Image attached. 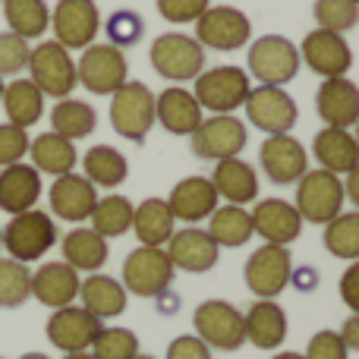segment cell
<instances>
[{
	"mask_svg": "<svg viewBox=\"0 0 359 359\" xmlns=\"http://www.w3.org/2000/svg\"><path fill=\"white\" fill-rule=\"evenodd\" d=\"M353 126H356V136H353V139H356V145H359V120H356V123H353Z\"/></svg>",
	"mask_w": 359,
	"mask_h": 359,
	"instance_id": "57",
	"label": "cell"
},
{
	"mask_svg": "<svg viewBox=\"0 0 359 359\" xmlns=\"http://www.w3.org/2000/svg\"><path fill=\"white\" fill-rule=\"evenodd\" d=\"M347 353L350 350L344 347L337 331H318V334H312L303 359H347Z\"/></svg>",
	"mask_w": 359,
	"mask_h": 359,
	"instance_id": "48",
	"label": "cell"
},
{
	"mask_svg": "<svg viewBox=\"0 0 359 359\" xmlns=\"http://www.w3.org/2000/svg\"><path fill=\"white\" fill-rule=\"evenodd\" d=\"M0 4H4V0H0Z\"/></svg>",
	"mask_w": 359,
	"mask_h": 359,
	"instance_id": "60",
	"label": "cell"
},
{
	"mask_svg": "<svg viewBox=\"0 0 359 359\" xmlns=\"http://www.w3.org/2000/svg\"><path fill=\"white\" fill-rule=\"evenodd\" d=\"M168 208L174 215V221L198 224L205 217H211V211L217 208V192L208 177H186L170 189Z\"/></svg>",
	"mask_w": 359,
	"mask_h": 359,
	"instance_id": "25",
	"label": "cell"
},
{
	"mask_svg": "<svg viewBox=\"0 0 359 359\" xmlns=\"http://www.w3.org/2000/svg\"><path fill=\"white\" fill-rule=\"evenodd\" d=\"M139 353V337L130 328H101L92 344L95 359H133Z\"/></svg>",
	"mask_w": 359,
	"mask_h": 359,
	"instance_id": "43",
	"label": "cell"
},
{
	"mask_svg": "<svg viewBox=\"0 0 359 359\" xmlns=\"http://www.w3.org/2000/svg\"><path fill=\"white\" fill-rule=\"evenodd\" d=\"M29 79L38 86V92L44 98H69L79 79H76V60L69 57V50L57 41H41L38 48H32L29 54Z\"/></svg>",
	"mask_w": 359,
	"mask_h": 359,
	"instance_id": "2",
	"label": "cell"
},
{
	"mask_svg": "<svg viewBox=\"0 0 359 359\" xmlns=\"http://www.w3.org/2000/svg\"><path fill=\"white\" fill-rule=\"evenodd\" d=\"M19 359H50V356H44V353H25V356H19Z\"/></svg>",
	"mask_w": 359,
	"mask_h": 359,
	"instance_id": "55",
	"label": "cell"
},
{
	"mask_svg": "<svg viewBox=\"0 0 359 359\" xmlns=\"http://www.w3.org/2000/svg\"><path fill=\"white\" fill-rule=\"evenodd\" d=\"M29 54L32 48L25 38L13 35V32H0V79L22 73L29 67Z\"/></svg>",
	"mask_w": 359,
	"mask_h": 359,
	"instance_id": "45",
	"label": "cell"
},
{
	"mask_svg": "<svg viewBox=\"0 0 359 359\" xmlns=\"http://www.w3.org/2000/svg\"><path fill=\"white\" fill-rule=\"evenodd\" d=\"M168 359H211V350L196 334H183L177 341H170Z\"/></svg>",
	"mask_w": 359,
	"mask_h": 359,
	"instance_id": "49",
	"label": "cell"
},
{
	"mask_svg": "<svg viewBox=\"0 0 359 359\" xmlns=\"http://www.w3.org/2000/svg\"><path fill=\"white\" fill-rule=\"evenodd\" d=\"M95 126H98V114H95V107L86 104V101L60 98L50 107V133L69 139V142L92 136Z\"/></svg>",
	"mask_w": 359,
	"mask_h": 359,
	"instance_id": "35",
	"label": "cell"
},
{
	"mask_svg": "<svg viewBox=\"0 0 359 359\" xmlns=\"http://www.w3.org/2000/svg\"><path fill=\"white\" fill-rule=\"evenodd\" d=\"M208 233L217 246H243L252 240V215L243 205H224L208 217Z\"/></svg>",
	"mask_w": 359,
	"mask_h": 359,
	"instance_id": "38",
	"label": "cell"
},
{
	"mask_svg": "<svg viewBox=\"0 0 359 359\" xmlns=\"http://www.w3.org/2000/svg\"><path fill=\"white\" fill-rule=\"evenodd\" d=\"M79 299L82 309L104 322V318H114L126 309V287L107 274H88L79 284Z\"/></svg>",
	"mask_w": 359,
	"mask_h": 359,
	"instance_id": "30",
	"label": "cell"
},
{
	"mask_svg": "<svg viewBox=\"0 0 359 359\" xmlns=\"http://www.w3.org/2000/svg\"><path fill=\"white\" fill-rule=\"evenodd\" d=\"M60 249H63V262L86 274H95L107 262V240L101 233H95L92 227L69 230V233L63 236Z\"/></svg>",
	"mask_w": 359,
	"mask_h": 359,
	"instance_id": "32",
	"label": "cell"
},
{
	"mask_svg": "<svg viewBox=\"0 0 359 359\" xmlns=\"http://www.w3.org/2000/svg\"><path fill=\"white\" fill-rule=\"evenodd\" d=\"M344 196H347L350 202L356 205V211H359V164L347 174V183H344Z\"/></svg>",
	"mask_w": 359,
	"mask_h": 359,
	"instance_id": "52",
	"label": "cell"
},
{
	"mask_svg": "<svg viewBox=\"0 0 359 359\" xmlns=\"http://www.w3.org/2000/svg\"><path fill=\"white\" fill-rule=\"evenodd\" d=\"M151 67L158 76L170 82H186L196 79L205 67V48L196 38L183 35V32H168L151 41Z\"/></svg>",
	"mask_w": 359,
	"mask_h": 359,
	"instance_id": "7",
	"label": "cell"
},
{
	"mask_svg": "<svg viewBox=\"0 0 359 359\" xmlns=\"http://www.w3.org/2000/svg\"><path fill=\"white\" fill-rule=\"evenodd\" d=\"M341 341L347 350H359V316H350L341 328Z\"/></svg>",
	"mask_w": 359,
	"mask_h": 359,
	"instance_id": "51",
	"label": "cell"
},
{
	"mask_svg": "<svg viewBox=\"0 0 359 359\" xmlns=\"http://www.w3.org/2000/svg\"><path fill=\"white\" fill-rule=\"evenodd\" d=\"M126 174H130V164H126V158L120 155L117 149H111V145H95V149H88V155L82 158V177L92 186L114 189V186L123 183Z\"/></svg>",
	"mask_w": 359,
	"mask_h": 359,
	"instance_id": "37",
	"label": "cell"
},
{
	"mask_svg": "<svg viewBox=\"0 0 359 359\" xmlns=\"http://www.w3.org/2000/svg\"><path fill=\"white\" fill-rule=\"evenodd\" d=\"M4 19L13 35L25 41L41 38L50 29V10L44 0H4Z\"/></svg>",
	"mask_w": 359,
	"mask_h": 359,
	"instance_id": "36",
	"label": "cell"
},
{
	"mask_svg": "<svg viewBox=\"0 0 359 359\" xmlns=\"http://www.w3.org/2000/svg\"><path fill=\"white\" fill-rule=\"evenodd\" d=\"M79 271L69 268L67 262H48L38 271H32V297L48 309H63L79 299Z\"/></svg>",
	"mask_w": 359,
	"mask_h": 359,
	"instance_id": "22",
	"label": "cell"
},
{
	"mask_svg": "<svg viewBox=\"0 0 359 359\" xmlns=\"http://www.w3.org/2000/svg\"><path fill=\"white\" fill-rule=\"evenodd\" d=\"M252 92L249 73L240 67H215L208 73L196 76V101L202 111L211 114H233L236 107L246 101V95Z\"/></svg>",
	"mask_w": 359,
	"mask_h": 359,
	"instance_id": "8",
	"label": "cell"
},
{
	"mask_svg": "<svg viewBox=\"0 0 359 359\" xmlns=\"http://www.w3.org/2000/svg\"><path fill=\"white\" fill-rule=\"evenodd\" d=\"M133 211H136V205L126 196H104L95 202V211L88 221H92L95 233L111 240V236H123L126 230H133Z\"/></svg>",
	"mask_w": 359,
	"mask_h": 359,
	"instance_id": "39",
	"label": "cell"
},
{
	"mask_svg": "<svg viewBox=\"0 0 359 359\" xmlns=\"http://www.w3.org/2000/svg\"><path fill=\"white\" fill-rule=\"evenodd\" d=\"M101 328H104L101 318H95L82 306H63L48 318V341L63 353H82V350H92Z\"/></svg>",
	"mask_w": 359,
	"mask_h": 359,
	"instance_id": "17",
	"label": "cell"
},
{
	"mask_svg": "<svg viewBox=\"0 0 359 359\" xmlns=\"http://www.w3.org/2000/svg\"><path fill=\"white\" fill-rule=\"evenodd\" d=\"M111 123L130 142H142L155 126V95L145 82L126 79L111 98Z\"/></svg>",
	"mask_w": 359,
	"mask_h": 359,
	"instance_id": "4",
	"label": "cell"
},
{
	"mask_svg": "<svg viewBox=\"0 0 359 359\" xmlns=\"http://www.w3.org/2000/svg\"><path fill=\"white\" fill-rule=\"evenodd\" d=\"M208 180L217 198H227L230 205H249L259 198V174L252 170V164L240 161V158L215 161V174Z\"/></svg>",
	"mask_w": 359,
	"mask_h": 359,
	"instance_id": "28",
	"label": "cell"
},
{
	"mask_svg": "<svg viewBox=\"0 0 359 359\" xmlns=\"http://www.w3.org/2000/svg\"><path fill=\"white\" fill-rule=\"evenodd\" d=\"M312 151H316V161L322 164V170H328V174H350L359 164V145L353 133L341 130V126L318 130Z\"/></svg>",
	"mask_w": 359,
	"mask_h": 359,
	"instance_id": "29",
	"label": "cell"
},
{
	"mask_svg": "<svg viewBox=\"0 0 359 359\" xmlns=\"http://www.w3.org/2000/svg\"><path fill=\"white\" fill-rule=\"evenodd\" d=\"M246 145V126L233 114H215L202 120L192 133V151L202 161H224V158H240Z\"/></svg>",
	"mask_w": 359,
	"mask_h": 359,
	"instance_id": "15",
	"label": "cell"
},
{
	"mask_svg": "<svg viewBox=\"0 0 359 359\" xmlns=\"http://www.w3.org/2000/svg\"><path fill=\"white\" fill-rule=\"evenodd\" d=\"M316 22L318 29H328V32H350L359 22V4L356 0H316Z\"/></svg>",
	"mask_w": 359,
	"mask_h": 359,
	"instance_id": "42",
	"label": "cell"
},
{
	"mask_svg": "<svg viewBox=\"0 0 359 359\" xmlns=\"http://www.w3.org/2000/svg\"><path fill=\"white\" fill-rule=\"evenodd\" d=\"M344 202V183L337 174H328V170H306L303 177L297 180V202L293 208L299 211V217L309 224H328L341 215Z\"/></svg>",
	"mask_w": 359,
	"mask_h": 359,
	"instance_id": "3",
	"label": "cell"
},
{
	"mask_svg": "<svg viewBox=\"0 0 359 359\" xmlns=\"http://www.w3.org/2000/svg\"><path fill=\"white\" fill-rule=\"evenodd\" d=\"M246 107V117L252 126H259L268 136H280V133H290V126L297 123L299 111L297 101L284 92L280 86H259L246 95L243 101Z\"/></svg>",
	"mask_w": 359,
	"mask_h": 359,
	"instance_id": "14",
	"label": "cell"
},
{
	"mask_svg": "<svg viewBox=\"0 0 359 359\" xmlns=\"http://www.w3.org/2000/svg\"><path fill=\"white\" fill-rule=\"evenodd\" d=\"M32 297V271L16 259H0V309H16Z\"/></svg>",
	"mask_w": 359,
	"mask_h": 359,
	"instance_id": "41",
	"label": "cell"
},
{
	"mask_svg": "<svg viewBox=\"0 0 359 359\" xmlns=\"http://www.w3.org/2000/svg\"><path fill=\"white\" fill-rule=\"evenodd\" d=\"M249 35H252V22L236 6H208L196 19V41L202 48L236 50L249 41Z\"/></svg>",
	"mask_w": 359,
	"mask_h": 359,
	"instance_id": "13",
	"label": "cell"
},
{
	"mask_svg": "<svg viewBox=\"0 0 359 359\" xmlns=\"http://www.w3.org/2000/svg\"><path fill=\"white\" fill-rule=\"evenodd\" d=\"M208 6H211V0H158V13L174 25L196 22Z\"/></svg>",
	"mask_w": 359,
	"mask_h": 359,
	"instance_id": "47",
	"label": "cell"
},
{
	"mask_svg": "<svg viewBox=\"0 0 359 359\" xmlns=\"http://www.w3.org/2000/svg\"><path fill=\"white\" fill-rule=\"evenodd\" d=\"M133 359H155V356H149V353H136Z\"/></svg>",
	"mask_w": 359,
	"mask_h": 359,
	"instance_id": "56",
	"label": "cell"
},
{
	"mask_svg": "<svg viewBox=\"0 0 359 359\" xmlns=\"http://www.w3.org/2000/svg\"><path fill=\"white\" fill-rule=\"evenodd\" d=\"M356 4H359V0H356Z\"/></svg>",
	"mask_w": 359,
	"mask_h": 359,
	"instance_id": "61",
	"label": "cell"
},
{
	"mask_svg": "<svg viewBox=\"0 0 359 359\" xmlns=\"http://www.w3.org/2000/svg\"><path fill=\"white\" fill-rule=\"evenodd\" d=\"M274 359H303V353H278Z\"/></svg>",
	"mask_w": 359,
	"mask_h": 359,
	"instance_id": "54",
	"label": "cell"
},
{
	"mask_svg": "<svg viewBox=\"0 0 359 359\" xmlns=\"http://www.w3.org/2000/svg\"><path fill=\"white\" fill-rule=\"evenodd\" d=\"M0 249H4V233H0Z\"/></svg>",
	"mask_w": 359,
	"mask_h": 359,
	"instance_id": "58",
	"label": "cell"
},
{
	"mask_svg": "<svg viewBox=\"0 0 359 359\" xmlns=\"http://www.w3.org/2000/svg\"><path fill=\"white\" fill-rule=\"evenodd\" d=\"M0 104L6 111V123L29 130L44 114V95L38 92V86L32 79H13V82H4Z\"/></svg>",
	"mask_w": 359,
	"mask_h": 359,
	"instance_id": "31",
	"label": "cell"
},
{
	"mask_svg": "<svg viewBox=\"0 0 359 359\" xmlns=\"http://www.w3.org/2000/svg\"><path fill=\"white\" fill-rule=\"evenodd\" d=\"M192 325H196V337L208 350H240L246 344V331H243V316L236 306L227 299H205L192 312Z\"/></svg>",
	"mask_w": 359,
	"mask_h": 359,
	"instance_id": "5",
	"label": "cell"
},
{
	"mask_svg": "<svg viewBox=\"0 0 359 359\" xmlns=\"http://www.w3.org/2000/svg\"><path fill=\"white\" fill-rule=\"evenodd\" d=\"M259 161H262V168H265L268 180L278 186L297 183V180L309 170V155H306V149L290 136V133L268 136L265 142H262Z\"/></svg>",
	"mask_w": 359,
	"mask_h": 359,
	"instance_id": "18",
	"label": "cell"
},
{
	"mask_svg": "<svg viewBox=\"0 0 359 359\" xmlns=\"http://www.w3.org/2000/svg\"><path fill=\"white\" fill-rule=\"evenodd\" d=\"M29 155H32V168L38 174H73L76 168V149L69 139L57 136V133H41L38 139L29 142Z\"/></svg>",
	"mask_w": 359,
	"mask_h": 359,
	"instance_id": "34",
	"label": "cell"
},
{
	"mask_svg": "<svg viewBox=\"0 0 359 359\" xmlns=\"http://www.w3.org/2000/svg\"><path fill=\"white\" fill-rule=\"evenodd\" d=\"M0 233H4V249L10 252V259L29 265V262L41 259L48 249H54L57 224L48 211L29 208V211H22V215H13L10 224H6Z\"/></svg>",
	"mask_w": 359,
	"mask_h": 359,
	"instance_id": "1",
	"label": "cell"
},
{
	"mask_svg": "<svg viewBox=\"0 0 359 359\" xmlns=\"http://www.w3.org/2000/svg\"><path fill=\"white\" fill-rule=\"evenodd\" d=\"M48 202H50L54 217L69 221V224H79V221H88V217H92L95 202H98V192H95V186L82 174H63V177H54V183H50Z\"/></svg>",
	"mask_w": 359,
	"mask_h": 359,
	"instance_id": "21",
	"label": "cell"
},
{
	"mask_svg": "<svg viewBox=\"0 0 359 359\" xmlns=\"http://www.w3.org/2000/svg\"><path fill=\"white\" fill-rule=\"evenodd\" d=\"M177 268L161 246H139L123 262V287L136 297H161L170 287Z\"/></svg>",
	"mask_w": 359,
	"mask_h": 359,
	"instance_id": "9",
	"label": "cell"
},
{
	"mask_svg": "<svg viewBox=\"0 0 359 359\" xmlns=\"http://www.w3.org/2000/svg\"><path fill=\"white\" fill-rule=\"evenodd\" d=\"M299 60H306V67L312 73H318L322 79H337L347 76L353 67V50H350L347 38L328 29H316L303 38L299 44Z\"/></svg>",
	"mask_w": 359,
	"mask_h": 359,
	"instance_id": "16",
	"label": "cell"
},
{
	"mask_svg": "<svg viewBox=\"0 0 359 359\" xmlns=\"http://www.w3.org/2000/svg\"><path fill=\"white\" fill-rule=\"evenodd\" d=\"M174 215L168 208V198H145L133 211V230L142 246H164L174 236Z\"/></svg>",
	"mask_w": 359,
	"mask_h": 359,
	"instance_id": "33",
	"label": "cell"
},
{
	"mask_svg": "<svg viewBox=\"0 0 359 359\" xmlns=\"http://www.w3.org/2000/svg\"><path fill=\"white\" fill-rule=\"evenodd\" d=\"M63 359H95L88 350H82V353H63Z\"/></svg>",
	"mask_w": 359,
	"mask_h": 359,
	"instance_id": "53",
	"label": "cell"
},
{
	"mask_svg": "<svg viewBox=\"0 0 359 359\" xmlns=\"http://www.w3.org/2000/svg\"><path fill=\"white\" fill-rule=\"evenodd\" d=\"M325 249L334 259H359V211H341L334 221L325 224Z\"/></svg>",
	"mask_w": 359,
	"mask_h": 359,
	"instance_id": "40",
	"label": "cell"
},
{
	"mask_svg": "<svg viewBox=\"0 0 359 359\" xmlns=\"http://www.w3.org/2000/svg\"><path fill=\"white\" fill-rule=\"evenodd\" d=\"M76 79L92 95H114L130 79L126 54L114 44H88L76 60Z\"/></svg>",
	"mask_w": 359,
	"mask_h": 359,
	"instance_id": "6",
	"label": "cell"
},
{
	"mask_svg": "<svg viewBox=\"0 0 359 359\" xmlns=\"http://www.w3.org/2000/svg\"><path fill=\"white\" fill-rule=\"evenodd\" d=\"M107 38H111V44L114 48H130V44H136L139 38H142V32H145V22H142V16L139 13H133V10H117L111 19H107Z\"/></svg>",
	"mask_w": 359,
	"mask_h": 359,
	"instance_id": "44",
	"label": "cell"
},
{
	"mask_svg": "<svg viewBox=\"0 0 359 359\" xmlns=\"http://www.w3.org/2000/svg\"><path fill=\"white\" fill-rule=\"evenodd\" d=\"M50 29L54 41L63 48H82L95 44V35L101 29V13L95 0H57L50 10Z\"/></svg>",
	"mask_w": 359,
	"mask_h": 359,
	"instance_id": "11",
	"label": "cell"
},
{
	"mask_svg": "<svg viewBox=\"0 0 359 359\" xmlns=\"http://www.w3.org/2000/svg\"><path fill=\"white\" fill-rule=\"evenodd\" d=\"M217 243L211 240L208 230L202 227H186V230H174V236L168 240V259L170 265L180 271L189 274H205L217 265Z\"/></svg>",
	"mask_w": 359,
	"mask_h": 359,
	"instance_id": "19",
	"label": "cell"
},
{
	"mask_svg": "<svg viewBox=\"0 0 359 359\" xmlns=\"http://www.w3.org/2000/svg\"><path fill=\"white\" fill-rule=\"evenodd\" d=\"M29 133L22 126L13 123H0V168H10V164H19L25 155H29Z\"/></svg>",
	"mask_w": 359,
	"mask_h": 359,
	"instance_id": "46",
	"label": "cell"
},
{
	"mask_svg": "<svg viewBox=\"0 0 359 359\" xmlns=\"http://www.w3.org/2000/svg\"><path fill=\"white\" fill-rule=\"evenodd\" d=\"M316 107H318V117H322L328 126L350 130V126L359 120V86L350 82L347 76L325 79L322 88H318V95H316Z\"/></svg>",
	"mask_w": 359,
	"mask_h": 359,
	"instance_id": "24",
	"label": "cell"
},
{
	"mask_svg": "<svg viewBox=\"0 0 359 359\" xmlns=\"http://www.w3.org/2000/svg\"><path fill=\"white\" fill-rule=\"evenodd\" d=\"M202 107H198L196 95L189 88H164L161 95H155V123H161L174 136H192L202 123Z\"/></svg>",
	"mask_w": 359,
	"mask_h": 359,
	"instance_id": "23",
	"label": "cell"
},
{
	"mask_svg": "<svg viewBox=\"0 0 359 359\" xmlns=\"http://www.w3.org/2000/svg\"><path fill=\"white\" fill-rule=\"evenodd\" d=\"M0 95H4V79H0Z\"/></svg>",
	"mask_w": 359,
	"mask_h": 359,
	"instance_id": "59",
	"label": "cell"
},
{
	"mask_svg": "<svg viewBox=\"0 0 359 359\" xmlns=\"http://www.w3.org/2000/svg\"><path fill=\"white\" fill-rule=\"evenodd\" d=\"M41 198V174L32 164H10L0 168V211L6 215H22L35 208Z\"/></svg>",
	"mask_w": 359,
	"mask_h": 359,
	"instance_id": "26",
	"label": "cell"
},
{
	"mask_svg": "<svg viewBox=\"0 0 359 359\" xmlns=\"http://www.w3.org/2000/svg\"><path fill=\"white\" fill-rule=\"evenodd\" d=\"M249 73L262 86H284L299 73V48L284 35H262L249 48Z\"/></svg>",
	"mask_w": 359,
	"mask_h": 359,
	"instance_id": "10",
	"label": "cell"
},
{
	"mask_svg": "<svg viewBox=\"0 0 359 359\" xmlns=\"http://www.w3.org/2000/svg\"><path fill=\"white\" fill-rule=\"evenodd\" d=\"M246 287L259 299H274L278 293L287 290V284L293 280V262L287 246H271L265 243L262 249H255L246 262Z\"/></svg>",
	"mask_w": 359,
	"mask_h": 359,
	"instance_id": "12",
	"label": "cell"
},
{
	"mask_svg": "<svg viewBox=\"0 0 359 359\" xmlns=\"http://www.w3.org/2000/svg\"><path fill=\"white\" fill-rule=\"evenodd\" d=\"M249 215H252V230L271 246H290L303 233V217L284 198H262Z\"/></svg>",
	"mask_w": 359,
	"mask_h": 359,
	"instance_id": "20",
	"label": "cell"
},
{
	"mask_svg": "<svg viewBox=\"0 0 359 359\" xmlns=\"http://www.w3.org/2000/svg\"><path fill=\"white\" fill-rule=\"evenodd\" d=\"M341 299L353 316H359V259L341 274Z\"/></svg>",
	"mask_w": 359,
	"mask_h": 359,
	"instance_id": "50",
	"label": "cell"
},
{
	"mask_svg": "<svg viewBox=\"0 0 359 359\" xmlns=\"http://www.w3.org/2000/svg\"><path fill=\"white\" fill-rule=\"evenodd\" d=\"M246 341L259 350H278L287 337V316L274 299H255L243 316Z\"/></svg>",
	"mask_w": 359,
	"mask_h": 359,
	"instance_id": "27",
	"label": "cell"
}]
</instances>
